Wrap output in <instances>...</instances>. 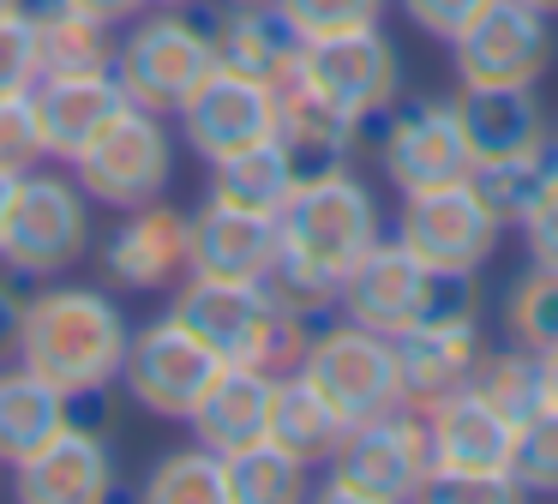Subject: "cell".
<instances>
[{
	"mask_svg": "<svg viewBox=\"0 0 558 504\" xmlns=\"http://www.w3.org/2000/svg\"><path fill=\"white\" fill-rule=\"evenodd\" d=\"M126 336H133V324H126L121 300L90 283H61L54 276V283H37V295L25 300L19 367L43 372L78 403V396H97L121 379Z\"/></svg>",
	"mask_w": 558,
	"mask_h": 504,
	"instance_id": "1",
	"label": "cell"
},
{
	"mask_svg": "<svg viewBox=\"0 0 558 504\" xmlns=\"http://www.w3.org/2000/svg\"><path fill=\"white\" fill-rule=\"evenodd\" d=\"M97 247V204L66 163H37L13 180V199L0 216V271L19 283H54L78 271Z\"/></svg>",
	"mask_w": 558,
	"mask_h": 504,
	"instance_id": "2",
	"label": "cell"
},
{
	"mask_svg": "<svg viewBox=\"0 0 558 504\" xmlns=\"http://www.w3.org/2000/svg\"><path fill=\"white\" fill-rule=\"evenodd\" d=\"M210 67H217L210 24L186 7H145L114 36V84L126 103L150 115H174L205 84Z\"/></svg>",
	"mask_w": 558,
	"mask_h": 504,
	"instance_id": "3",
	"label": "cell"
},
{
	"mask_svg": "<svg viewBox=\"0 0 558 504\" xmlns=\"http://www.w3.org/2000/svg\"><path fill=\"white\" fill-rule=\"evenodd\" d=\"M277 228H282V252L318 264V271L337 276V283L385 240V216H378L373 187H366L349 163L301 175V187L282 204Z\"/></svg>",
	"mask_w": 558,
	"mask_h": 504,
	"instance_id": "4",
	"label": "cell"
},
{
	"mask_svg": "<svg viewBox=\"0 0 558 504\" xmlns=\"http://www.w3.org/2000/svg\"><path fill=\"white\" fill-rule=\"evenodd\" d=\"M426 475H433L426 420L414 408H397V415L349 427L342 451L325 463L318 499H330V504H409L426 492Z\"/></svg>",
	"mask_w": 558,
	"mask_h": 504,
	"instance_id": "5",
	"label": "cell"
},
{
	"mask_svg": "<svg viewBox=\"0 0 558 504\" xmlns=\"http://www.w3.org/2000/svg\"><path fill=\"white\" fill-rule=\"evenodd\" d=\"M301 372L330 408H337L349 427L361 420H378V415H397L402 403V367H397V336L385 331H366L354 319H337V324H318L313 343L301 355Z\"/></svg>",
	"mask_w": 558,
	"mask_h": 504,
	"instance_id": "6",
	"label": "cell"
},
{
	"mask_svg": "<svg viewBox=\"0 0 558 504\" xmlns=\"http://www.w3.org/2000/svg\"><path fill=\"white\" fill-rule=\"evenodd\" d=\"M78 187L90 192V204L102 211H138V204L162 199L174 180V132L169 115L126 103L97 139L85 144V156L73 163Z\"/></svg>",
	"mask_w": 558,
	"mask_h": 504,
	"instance_id": "7",
	"label": "cell"
},
{
	"mask_svg": "<svg viewBox=\"0 0 558 504\" xmlns=\"http://www.w3.org/2000/svg\"><path fill=\"white\" fill-rule=\"evenodd\" d=\"M294 72H301L337 115H349L354 127H373L378 115H390V108L402 103V55L378 24L301 43Z\"/></svg>",
	"mask_w": 558,
	"mask_h": 504,
	"instance_id": "8",
	"label": "cell"
},
{
	"mask_svg": "<svg viewBox=\"0 0 558 504\" xmlns=\"http://www.w3.org/2000/svg\"><path fill=\"white\" fill-rule=\"evenodd\" d=\"M217 372H222V360L210 355L174 312H162V319L138 324V331L126 336V360H121V379L114 384H121L145 415L186 420Z\"/></svg>",
	"mask_w": 558,
	"mask_h": 504,
	"instance_id": "9",
	"label": "cell"
},
{
	"mask_svg": "<svg viewBox=\"0 0 558 504\" xmlns=\"http://www.w3.org/2000/svg\"><path fill=\"white\" fill-rule=\"evenodd\" d=\"M397 240L433 271H486V259L505 240V223L474 192V180H450V187L402 192Z\"/></svg>",
	"mask_w": 558,
	"mask_h": 504,
	"instance_id": "10",
	"label": "cell"
},
{
	"mask_svg": "<svg viewBox=\"0 0 558 504\" xmlns=\"http://www.w3.org/2000/svg\"><path fill=\"white\" fill-rule=\"evenodd\" d=\"M558 60L553 19L529 0H486L457 36H450V67L462 84H541Z\"/></svg>",
	"mask_w": 558,
	"mask_h": 504,
	"instance_id": "11",
	"label": "cell"
},
{
	"mask_svg": "<svg viewBox=\"0 0 558 504\" xmlns=\"http://www.w3.org/2000/svg\"><path fill=\"white\" fill-rule=\"evenodd\" d=\"M174 120H181L186 151L205 168H217L253 144L277 139V91H270V79H253V72H234L217 60L205 84L174 108Z\"/></svg>",
	"mask_w": 558,
	"mask_h": 504,
	"instance_id": "12",
	"label": "cell"
},
{
	"mask_svg": "<svg viewBox=\"0 0 558 504\" xmlns=\"http://www.w3.org/2000/svg\"><path fill=\"white\" fill-rule=\"evenodd\" d=\"M97 271L126 295H174V283L193 271V216L169 199L121 211V223L97 247Z\"/></svg>",
	"mask_w": 558,
	"mask_h": 504,
	"instance_id": "13",
	"label": "cell"
},
{
	"mask_svg": "<svg viewBox=\"0 0 558 504\" xmlns=\"http://www.w3.org/2000/svg\"><path fill=\"white\" fill-rule=\"evenodd\" d=\"M450 108H457L469 168L546 163L553 156V120H546L534 84H462Z\"/></svg>",
	"mask_w": 558,
	"mask_h": 504,
	"instance_id": "14",
	"label": "cell"
},
{
	"mask_svg": "<svg viewBox=\"0 0 558 504\" xmlns=\"http://www.w3.org/2000/svg\"><path fill=\"white\" fill-rule=\"evenodd\" d=\"M378 168L397 192H426L469 180V151L457 132V108L421 96V103H397L378 115Z\"/></svg>",
	"mask_w": 558,
	"mask_h": 504,
	"instance_id": "15",
	"label": "cell"
},
{
	"mask_svg": "<svg viewBox=\"0 0 558 504\" xmlns=\"http://www.w3.org/2000/svg\"><path fill=\"white\" fill-rule=\"evenodd\" d=\"M169 312L222 360V367H258L265 324H270V307H265V295H258V283H229V276L186 271L181 283H174Z\"/></svg>",
	"mask_w": 558,
	"mask_h": 504,
	"instance_id": "16",
	"label": "cell"
},
{
	"mask_svg": "<svg viewBox=\"0 0 558 504\" xmlns=\"http://www.w3.org/2000/svg\"><path fill=\"white\" fill-rule=\"evenodd\" d=\"M426 439H433V475L450 480H510V451H517V420L493 408L481 391H457L438 408H426Z\"/></svg>",
	"mask_w": 558,
	"mask_h": 504,
	"instance_id": "17",
	"label": "cell"
},
{
	"mask_svg": "<svg viewBox=\"0 0 558 504\" xmlns=\"http://www.w3.org/2000/svg\"><path fill=\"white\" fill-rule=\"evenodd\" d=\"M121 487V468L102 432L90 427H61L43 451L13 463V499L25 504H102Z\"/></svg>",
	"mask_w": 558,
	"mask_h": 504,
	"instance_id": "18",
	"label": "cell"
},
{
	"mask_svg": "<svg viewBox=\"0 0 558 504\" xmlns=\"http://www.w3.org/2000/svg\"><path fill=\"white\" fill-rule=\"evenodd\" d=\"M426 283H433V264H421L397 235H385L337 288V312L366 331H385V336H402L421 324V307H426Z\"/></svg>",
	"mask_w": 558,
	"mask_h": 504,
	"instance_id": "19",
	"label": "cell"
},
{
	"mask_svg": "<svg viewBox=\"0 0 558 504\" xmlns=\"http://www.w3.org/2000/svg\"><path fill=\"white\" fill-rule=\"evenodd\" d=\"M31 103H37V127H43L49 163L73 168L85 156V144L126 108V96L114 84V72H43L31 84Z\"/></svg>",
	"mask_w": 558,
	"mask_h": 504,
	"instance_id": "20",
	"label": "cell"
},
{
	"mask_svg": "<svg viewBox=\"0 0 558 504\" xmlns=\"http://www.w3.org/2000/svg\"><path fill=\"white\" fill-rule=\"evenodd\" d=\"M193 216V271L198 276H229V283H258L265 264L282 252V228L277 216L241 211V204L205 192V204Z\"/></svg>",
	"mask_w": 558,
	"mask_h": 504,
	"instance_id": "21",
	"label": "cell"
},
{
	"mask_svg": "<svg viewBox=\"0 0 558 504\" xmlns=\"http://www.w3.org/2000/svg\"><path fill=\"white\" fill-rule=\"evenodd\" d=\"M481 324H414L397 336V367H402V403L414 415L438 408L445 396L469 391L481 367Z\"/></svg>",
	"mask_w": 558,
	"mask_h": 504,
	"instance_id": "22",
	"label": "cell"
},
{
	"mask_svg": "<svg viewBox=\"0 0 558 504\" xmlns=\"http://www.w3.org/2000/svg\"><path fill=\"white\" fill-rule=\"evenodd\" d=\"M270 396H277V372L265 367H222L198 408L186 415L193 439L217 456H234L270 432Z\"/></svg>",
	"mask_w": 558,
	"mask_h": 504,
	"instance_id": "23",
	"label": "cell"
},
{
	"mask_svg": "<svg viewBox=\"0 0 558 504\" xmlns=\"http://www.w3.org/2000/svg\"><path fill=\"white\" fill-rule=\"evenodd\" d=\"M270 91H277V139L289 144V156L301 163V175H318V168L349 163L366 127H354L349 115H337V108H330L294 67L282 72V79H270Z\"/></svg>",
	"mask_w": 558,
	"mask_h": 504,
	"instance_id": "24",
	"label": "cell"
},
{
	"mask_svg": "<svg viewBox=\"0 0 558 504\" xmlns=\"http://www.w3.org/2000/svg\"><path fill=\"white\" fill-rule=\"evenodd\" d=\"M61 427H73V396H66L61 384H49L43 372L7 360V367H0V463L7 468L25 463V456L43 451Z\"/></svg>",
	"mask_w": 558,
	"mask_h": 504,
	"instance_id": "25",
	"label": "cell"
},
{
	"mask_svg": "<svg viewBox=\"0 0 558 504\" xmlns=\"http://www.w3.org/2000/svg\"><path fill=\"white\" fill-rule=\"evenodd\" d=\"M270 444H282L289 456H301L306 468H325L330 456L342 451L349 439V420L301 379V372H282L277 379V396H270Z\"/></svg>",
	"mask_w": 558,
	"mask_h": 504,
	"instance_id": "26",
	"label": "cell"
},
{
	"mask_svg": "<svg viewBox=\"0 0 558 504\" xmlns=\"http://www.w3.org/2000/svg\"><path fill=\"white\" fill-rule=\"evenodd\" d=\"M210 43H217V60L234 72H253V79H282L301 55V36L282 24V12L270 7H222L217 24H210Z\"/></svg>",
	"mask_w": 558,
	"mask_h": 504,
	"instance_id": "27",
	"label": "cell"
},
{
	"mask_svg": "<svg viewBox=\"0 0 558 504\" xmlns=\"http://www.w3.org/2000/svg\"><path fill=\"white\" fill-rule=\"evenodd\" d=\"M31 36H37V79L43 72H114L121 31L73 12L66 0H31Z\"/></svg>",
	"mask_w": 558,
	"mask_h": 504,
	"instance_id": "28",
	"label": "cell"
},
{
	"mask_svg": "<svg viewBox=\"0 0 558 504\" xmlns=\"http://www.w3.org/2000/svg\"><path fill=\"white\" fill-rule=\"evenodd\" d=\"M294 187H301V163L289 156L282 139H265V144H253V151H241V156L210 168V192L241 204V211H258V216H282V204L294 199Z\"/></svg>",
	"mask_w": 558,
	"mask_h": 504,
	"instance_id": "29",
	"label": "cell"
},
{
	"mask_svg": "<svg viewBox=\"0 0 558 504\" xmlns=\"http://www.w3.org/2000/svg\"><path fill=\"white\" fill-rule=\"evenodd\" d=\"M222 468H229V504H294L306 499V475H313L301 456H289L270 439L222 456Z\"/></svg>",
	"mask_w": 558,
	"mask_h": 504,
	"instance_id": "30",
	"label": "cell"
},
{
	"mask_svg": "<svg viewBox=\"0 0 558 504\" xmlns=\"http://www.w3.org/2000/svg\"><path fill=\"white\" fill-rule=\"evenodd\" d=\"M138 492L150 504H229V468H222L217 451H205L193 439L181 451H162Z\"/></svg>",
	"mask_w": 558,
	"mask_h": 504,
	"instance_id": "31",
	"label": "cell"
},
{
	"mask_svg": "<svg viewBox=\"0 0 558 504\" xmlns=\"http://www.w3.org/2000/svg\"><path fill=\"white\" fill-rule=\"evenodd\" d=\"M505 331L529 355L558 348V264H534L529 276H517V288L505 295Z\"/></svg>",
	"mask_w": 558,
	"mask_h": 504,
	"instance_id": "32",
	"label": "cell"
},
{
	"mask_svg": "<svg viewBox=\"0 0 558 504\" xmlns=\"http://www.w3.org/2000/svg\"><path fill=\"white\" fill-rule=\"evenodd\" d=\"M337 276H325L318 264L294 259V252H277V259L265 264V276H258V295H265V307L277 312H294V319H313L325 324L330 312H337Z\"/></svg>",
	"mask_w": 558,
	"mask_h": 504,
	"instance_id": "33",
	"label": "cell"
},
{
	"mask_svg": "<svg viewBox=\"0 0 558 504\" xmlns=\"http://www.w3.org/2000/svg\"><path fill=\"white\" fill-rule=\"evenodd\" d=\"M474 391L486 396L493 408H505L510 420H529L541 408V360L529 348H498V355H481L474 367Z\"/></svg>",
	"mask_w": 558,
	"mask_h": 504,
	"instance_id": "34",
	"label": "cell"
},
{
	"mask_svg": "<svg viewBox=\"0 0 558 504\" xmlns=\"http://www.w3.org/2000/svg\"><path fill=\"white\" fill-rule=\"evenodd\" d=\"M510 480H517V492L558 499V415H553V408H534L529 420H517Z\"/></svg>",
	"mask_w": 558,
	"mask_h": 504,
	"instance_id": "35",
	"label": "cell"
},
{
	"mask_svg": "<svg viewBox=\"0 0 558 504\" xmlns=\"http://www.w3.org/2000/svg\"><path fill=\"white\" fill-rule=\"evenodd\" d=\"M282 12L301 43L313 36H337V31H361V24H378L385 19V0H270Z\"/></svg>",
	"mask_w": 558,
	"mask_h": 504,
	"instance_id": "36",
	"label": "cell"
},
{
	"mask_svg": "<svg viewBox=\"0 0 558 504\" xmlns=\"http://www.w3.org/2000/svg\"><path fill=\"white\" fill-rule=\"evenodd\" d=\"M37 163H49V151H43V127H37L31 91L0 96V175H31Z\"/></svg>",
	"mask_w": 558,
	"mask_h": 504,
	"instance_id": "37",
	"label": "cell"
},
{
	"mask_svg": "<svg viewBox=\"0 0 558 504\" xmlns=\"http://www.w3.org/2000/svg\"><path fill=\"white\" fill-rule=\"evenodd\" d=\"M517 228H522V240H529L534 264H558V156H553V168H546V180L534 187V199L522 204Z\"/></svg>",
	"mask_w": 558,
	"mask_h": 504,
	"instance_id": "38",
	"label": "cell"
},
{
	"mask_svg": "<svg viewBox=\"0 0 558 504\" xmlns=\"http://www.w3.org/2000/svg\"><path fill=\"white\" fill-rule=\"evenodd\" d=\"M31 84H37V36H31V12H19V19H0V96Z\"/></svg>",
	"mask_w": 558,
	"mask_h": 504,
	"instance_id": "39",
	"label": "cell"
},
{
	"mask_svg": "<svg viewBox=\"0 0 558 504\" xmlns=\"http://www.w3.org/2000/svg\"><path fill=\"white\" fill-rule=\"evenodd\" d=\"M402 19L414 24L421 36H438V43H450V36L462 31V24L474 19V12L486 7V0H397Z\"/></svg>",
	"mask_w": 558,
	"mask_h": 504,
	"instance_id": "40",
	"label": "cell"
},
{
	"mask_svg": "<svg viewBox=\"0 0 558 504\" xmlns=\"http://www.w3.org/2000/svg\"><path fill=\"white\" fill-rule=\"evenodd\" d=\"M25 288H19L13 271H0V367L19 360V331H25Z\"/></svg>",
	"mask_w": 558,
	"mask_h": 504,
	"instance_id": "41",
	"label": "cell"
},
{
	"mask_svg": "<svg viewBox=\"0 0 558 504\" xmlns=\"http://www.w3.org/2000/svg\"><path fill=\"white\" fill-rule=\"evenodd\" d=\"M73 12H85V19H97V24H109V31H121L126 19H138V12L150 7V0H66Z\"/></svg>",
	"mask_w": 558,
	"mask_h": 504,
	"instance_id": "42",
	"label": "cell"
},
{
	"mask_svg": "<svg viewBox=\"0 0 558 504\" xmlns=\"http://www.w3.org/2000/svg\"><path fill=\"white\" fill-rule=\"evenodd\" d=\"M534 360H541V408L558 415V348H546V355H534Z\"/></svg>",
	"mask_w": 558,
	"mask_h": 504,
	"instance_id": "43",
	"label": "cell"
},
{
	"mask_svg": "<svg viewBox=\"0 0 558 504\" xmlns=\"http://www.w3.org/2000/svg\"><path fill=\"white\" fill-rule=\"evenodd\" d=\"M19 12H31V0H0V19H19Z\"/></svg>",
	"mask_w": 558,
	"mask_h": 504,
	"instance_id": "44",
	"label": "cell"
},
{
	"mask_svg": "<svg viewBox=\"0 0 558 504\" xmlns=\"http://www.w3.org/2000/svg\"><path fill=\"white\" fill-rule=\"evenodd\" d=\"M13 180L19 175H0V216H7V199H13Z\"/></svg>",
	"mask_w": 558,
	"mask_h": 504,
	"instance_id": "45",
	"label": "cell"
},
{
	"mask_svg": "<svg viewBox=\"0 0 558 504\" xmlns=\"http://www.w3.org/2000/svg\"><path fill=\"white\" fill-rule=\"evenodd\" d=\"M534 12H546V19H558V0H529Z\"/></svg>",
	"mask_w": 558,
	"mask_h": 504,
	"instance_id": "46",
	"label": "cell"
},
{
	"mask_svg": "<svg viewBox=\"0 0 558 504\" xmlns=\"http://www.w3.org/2000/svg\"><path fill=\"white\" fill-rule=\"evenodd\" d=\"M217 7H265V0H217Z\"/></svg>",
	"mask_w": 558,
	"mask_h": 504,
	"instance_id": "47",
	"label": "cell"
},
{
	"mask_svg": "<svg viewBox=\"0 0 558 504\" xmlns=\"http://www.w3.org/2000/svg\"><path fill=\"white\" fill-rule=\"evenodd\" d=\"M150 7H193V0H150Z\"/></svg>",
	"mask_w": 558,
	"mask_h": 504,
	"instance_id": "48",
	"label": "cell"
},
{
	"mask_svg": "<svg viewBox=\"0 0 558 504\" xmlns=\"http://www.w3.org/2000/svg\"><path fill=\"white\" fill-rule=\"evenodd\" d=\"M553 156H558V132H553Z\"/></svg>",
	"mask_w": 558,
	"mask_h": 504,
	"instance_id": "49",
	"label": "cell"
}]
</instances>
